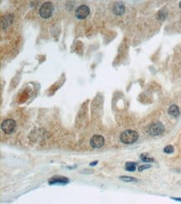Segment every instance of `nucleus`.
Listing matches in <instances>:
<instances>
[{"instance_id": "f8f14e48", "label": "nucleus", "mask_w": 181, "mask_h": 204, "mask_svg": "<svg viewBox=\"0 0 181 204\" xmlns=\"http://www.w3.org/2000/svg\"><path fill=\"white\" fill-rule=\"evenodd\" d=\"M119 179L123 181V182H139V180L135 178V177H128V176H120L119 177Z\"/></svg>"}, {"instance_id": "1a4fd4ad", "label": "nucleus", "mask_w": 181, "mask_h": 204, "mask_svg": "<svg viewBox=\"0 0 181 204\" xmlns=\"http://www.w3.org/2000/svg\"><path fill=\"white\" fill-rule=\"evenodd\" d=\"M168 113L170 116H173V117H178L179 115V109L176 105H170V107L168 110Z\"/></svg>"}, {"instance_id": "6e6552de", "label": "nucleus", "mask_w": 181, "mask_h": 204, "mask_svg": "<svg viewBox=\"0 0 181 204\" xmlns=\"http://www.w3.org/2000/svg\"><path fill=\"white\" fill-rule=\"evenodd\" d=\"M124 10H125L124 3H122V2H117V3H114V8H113V12L114 13V14L119 15V16L123 15Z\"/></svg>"}, {"instance_id": "dca6fc26", "label": "nucleus", "mask_w": 181, "mask_h": 204, "mask_svg": "<svg viewBox=\"0 0 181 204\" xmlns=\"http://www.w3.org/2000/svg\"><path fill=\"white\" fill-rule=\"evenodd\" d=\"M171 199H173V200H175V201L180 202H181V197H171Z\"/></svg>"}, {"instance_id": "f257e3e1", "label": "nucleus", "mask_w": 181, "mask_h": 204, "mask_svg": "<svg viewBox=\"0 0 181 204\" xmlns=\"http://www.w3.org/2000/svg\"><path fill=\"white\" fill-rule=\"evenodd\" d=\"M120 141L127 145L135 143L139 139V134L137 131L133 130H126L120 134Z\"/></svg>"}, {"instance_id": "f3484780", "label": "nucleus", "mask_w": 181, "mask_h": 204, "mask_svg": "<svg viewBox=\"0 0 181 204\" xmlns=\"http://www.w3.org/2000/svg\"><path fill=\"white\" fill-rule=\"evenodd\" d=\"M96 164H98V161H94V162H90L89 165H90L91 166H95Z\"/></svg>"}, {"instance_id": "ddd939ff", "label": "nucleus", "mask_w": 181, "mask_h": 204, "mask_svg": "<svg viewBox=\"0 0 181 204\" xmlns=\"http://www.w3.org/2000/svg\"><path fill=\"white\" fill-rule=\"evenodd\" d=\"M140 159L142 162L145 163H151V162H154V158H152V157H149L147 156V154H141L140 155Z\"/></svg>"}, {"instance_id": "20e7f679", "label": "nucleus", "mask_w": 181, "mask_h": 204, "mask_svg": "<svg viewBox=\"0 0 181 204\" xmlns=\"http://www.w3.org/2000/svg\"><path fill=\"white\" fill-rule=\"evenodd\" d=\"M1 128L3 132L6 134H11L12 132H14V131L16 128V122L12 119H7L3 122L1 125Z\"/></svg>"}, {"instance_id": "39448f33", "label": "nucleus", "mask_w": 181, "mask_h": 204, "mask_svg": "<svg viewBox=\"0 0 181 204\" xmlns=\"http://www.w3.org/2000/svg\"><path fill=\"white\" fill-rule=\"evenodd\" d=\"M89 14V8L86 5H81L78 7L75 11V16L80 20H84Z\"/></svg>"}, {"instance_id": "423d86ee", "label": "nucleus", "mask_w": 181, "mask_h": 204, "mask_svg": "<svg viewBox=\"0 0 181 204\" xmlns=\"http://www.w3.org/2000/svg\"><path fill=\"white\" fill-rule=\"evenodd\" d=\"M90 145L93 148H100L104 145V138L100 135H94L91 138Z\"/></svg>"}, {"instance_id": "7ed1b4c3", "label": "nucleus", "mask_w": 181, "mask_h": 204, "mask_svg": "<svg viewBox=\"0 0 181 204\" xmlns=\"http://www.w3.org/2000/svg\"><path fill=\"white\" fill-rule=\"evenodd\" d=\"M165 131V126L161 122H157L151 124L149 127L148 132L149 135L153 136H157V135H161L162 133Z\"/></svg>"}, {"instance_id": "9d476101", "label": "nucleus", "mask_w": 181, "mask_h": 204, "mask_svg": "<svg viewBox=\"0 0 181 204\" xmlns=\"http://www.w3.org/2000/svg\"><path fill=\"white\" fill-rule=\"evenodd\" d=\"M137 164L133 162H128L125 163V170L127 171H135L136 170Z\"/></svg>"}, {"instance_id": "4468645a", "label": "nucleus", "mask_w": 181, "mask_h": 204, "mask_svg": "<svg viewBox=\"0 0 181 204\" xmlns=\"http://www.w3.org/2000/svg\"><path fill=\"white\" fill-rule=\"evenodd\" d=\"M174 146H171V145H169V146H166L164 148V152L166 153V154H171L174 152Z\"/></svg>"}, {"instance_id": "9b49d317", "label": "nucleus", "mask_w": 181, "mask_h": 204, "mask_svg": "<svg viewBox=\"0 0 181 204\" xmlns=\"http://www.w3.org/2000/svg\"><path fill=\"white\" fill-rule=\"evenodd\" d=\"M166 16H167V11H165V9H161L156 14V19L159 21H163V20H165Z\"/></svg>"}, {"instance_id": "2eb2a0df", "label": "nucleus", "mask_w": 181, "mask_h": 204, "mask_svg": "<svg viewBox=\"0 0 181 204\" xmlns=\"http://www.w3.org/2000/svg\"><path fill=\"white\" fill-rule=\"evenodd\" d=\"M150 167H151V165H149V164H144V165L140 166L139 168H138V170H139V171H143L144 170L150 168Z\"/></svg>"}, {"instance_id": "0eeeda50", "label": "nucleus", "mask_w": 181, "mask_h": 204, "mask_svg": "<svg viewBox=\"0 0 181 204\" xmlns=\"http://www.w3.org/2000/svg\"><path fill=\"white\" fill-rule=\"evenodd\" d=\"M69 182V179L68 177H63V176H54L51 177L49 180V184L50 185H55V184H61L65 185Z\"/></svg>"}, {"instance_id": "f03ea898", "label": "nucleus", "mask_w": 181, "mask_h": 204, "mask_svg": "<svg viewBox=\"0 0 181 204\" xmlns=\"http://www.w3.org/2000/svg\"><path fill=\"white\" fill-rule=\"evenodd\" d=\"M54 12V5L50 2H47L44 3L39 8V14L44 19H49L52 16Z\"/></svg>"}, {"instance_id": "a211bd4d", "label": "nucleus", "mask_w": 181, "mask_h": 204, "mask_svg": "<svg viewBox=\"0 0 181 204\" xmlns=\"http://www.w3.org/2000/svg\"><path fill=\"white\" fill-rule=\"evenodd\" d=\"M179 8H181V1H180V2H179Z\"/></svg>"}]
</instances>
